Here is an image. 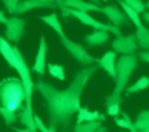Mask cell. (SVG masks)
Listing matches in <instances>:
<instances>
[{
	"instance_id": "8fae6325",
	"label": "cell",
	"mask_w": 149,
	"mask_h": 132,
	"mask_svg": "<svg viewBox=\"0 0 149 132\" xmlns=\"http://www.w3.org/2000/svg\"><path fill=\"white\" fill-rule=\"evenodd\" d=\"M46 38L45 35L40 37V45H38V52H37V57H36V62L34 66H32V71L38 75H45V69H46Z\"/></svg>"
},
{
	"instance_id": "2e32d148",
	"label": "cell",
	"mask_w": 149,
	"mask_h": 132,
	"mask_svg": "<svg viewBox=\"0 0 149 132\" xmlns=\"http://www.w3.org/2000/svg\"><path fill=\"white\" fill-rule=\"evenodd\" d=\"M94 120H100L104 122V115L97 112V111H89L86 108H80V111L77 112V123H83V122H94Z\"/></svg>"
},
{
	"instance_id": "52a82bcc",
	"label": "cell",
	"mask_w": 149,
	"mask_h": 132,
	"mask_svg": "<svg viewBox=\"0 0 149 132\" xmlns=\"http://www.w3.org/2000/svg\"><path fill=\"white\" fill-rule=\"evenodd\" d=\"M6 40L11 43H19L22 40V37L25 34V26H26V22L25 19H20V17H9L6 22Z\"/></svg>"
},
{
	"instance_id": "7c38bea8",
	"label": "cell",
	"mask_w": 149,
	"mask_h": 132,
	"mask_svg": "<svg viewBox=\"0 0 149 132\" xmlns=\"http://www.w3.org/2000/svg\"><path fill=\"white\" fill-rule=\"evenodd\" d=\"M19 117H20V123L23 124L26 129H29L31 132H40L37 129V124H36V115L32 114V109H29L26 104L19 112Z\"/></svg>"
},
{
	"instance_id": "4fadbf2b",
	"label": "cell",
	"mask_w": 149,
	"mask_h": 132,
	"mask_svg": "<svg viewBox=\"0 0 149 132\" xmlns=\"http://www.w3.org/2000/svg\"><path fill=\"white\" fill-rule=\"evenodd\" d=\"M65 5L71 9H79V11H98L102 13V6H98L97 3L86 2V0H65Z\"/></svg>"
},
{
	"instance_id": "3957f363",
	"label": "cell",
	"mask_w": 149,
	"mask_h": 132,
	"mask_svg": "<svg viewBox=\"0 0 149 132\" xmlns=\"http://www.w3.org/2000/svg\"><path fill=\"white\" fill-rule=\"evenodd\" d=\"M26 88L22 79L8 77L0 83V103L3 108L13 112H20L22 108L26 104Z\"/></svg>"
},
{
	"instance_id": "484cf974",
	"label": "cell",
	"mask_w": 149,
	"mask_h": 132,
	"mask_svg": "<svg viewBox=\"0 0 149 132\" xmlns=\"http://www.w3.org/2000/svg\"><path fill=\"white\" fill-rule=\"evenodd\" d=\"M2 2L5 3V6H6L8 13L17 14V8H19V5H20L22 0H2Z\"/></svg>"
},
{
	"instance_id": "74e56055",
	"label": "cell",
	"mask_w": 149,
	"mask_h": 132,
	"mask_svg": "<svg viewBox=\"0 0 149 132\" xmlns=\"http://www.w3.org/2000/svg\"><path fill=\"white\" fill-rule=\"evenodd\" d=\"M140 132H149V129H143V131H140Z\"/></svg>"
},
{
	"instance_id": "ba28073f",
	"label": "cell",
	"mask_w": 149,
	"mask_h": 132,
	"mask_svg": "<svg viewBox=\"0 0 149 132\" xmlns=\"http://www.w3.org/2000/svg\"><path fill=\"white\" fill-rule=\"evenodd\" d=\"M139 48L137 43V37L134 35H118L115 37V40L112 42V49L117 54L126 56V54H134Z\"/></svg>"
},
{
	"instance_id": "f35d334b",
	"label": "cell",
	"mask_w": 149,
	"mask_h": 132,
	"mask_svg": "<svg viewBox=\"0 0 149 132\" xmlns=\"http://www.w3.org/2000/svg\"><path fill=\"white\" fill-rule=\"evenodd\" d=\"M102 2H108V0H102Z\"/></svg>"
},
{
	"instance_id": "8992f818",
	"label": "cell",
	"mask_w": 149,
	"mask_h": 132,
	"mask_svg": "<svg viewBox=\"0 0 149 132\" xmlns=\"http://www.w3.org/2000/svg\"><path fill=\"white\" fill-rule=\"evenodd\" d=\"M71 15L72 17H75L77 20H80L83 25L86 26H92L94 29H103V31H108V32H112V34L115 35H121V32H120V28L118 26H115V25H104L102 23V22H98L95 19H92L88 13H85V11H79V9H71Z\"/></svg>"
},
{
	"instance_id": "f546056e",
	"label": "cell",
	"mask_w": 149,
	"mask_h": 132,
	"mask_svg": "<svg viewBox=\"0 0 149 132\" xmlns=\"http://www.w3.org/2000/svg\"><path fill=\"white\" fill-rule=\"evenodd\" d=\"M57 126L58 124H56V123H49V131L48 132H57Z\"/></svg>"
},
{
	"instance_id": "ac0fdd59",
	"label": "cell",
	"mask_w": 149,
	"mask_h": 132,
	"mask_svg": "<svg viewBox=\"0 0 149 132\" xmlns=\"http://www.w3.org/2000/svg\"><path fill=\"white\" fill-rule=\"evenodd\" d=\"M135 37H137V43L141 49H146L149 51V29L146 26H137L135 31Z\"/></svg>"
},
{
	"instance_id": "d590c367",
	"label": "cell",
	"mask_w": 149,
	"mask_h": 132,
	"mask_svg": "<svg viewBox=\"0 0 149 132\" xmlns=\"http://www.w3.org/2000/svg\"><path fill=\"white\" fill-rule=\"evenodd\" d=\"M91 2H92V3H97V5H98V2H102V0H91Z\"/></svg>"
},
{
	"instance_id": "5bb4252c",
	"label": "cell",
	"mask_w": 149,
	"mask_h": 132,
	"mask_svg": "<svg viewBox=\"0 0 149 132\" xmlns=\"http://www.w3.org/2000/svg\"><path fill=\"white\" fill-rule=\"evenodd\" d=\"M123 101V98H121L120 94H115L112 92L111 95L106 97V100H104V106H106V112L109 115H112V117H117V115L121 112L120 111V104Z\"/></svg>"
},
{
	"instance_id": "9a60e30c",
	"label": "cell",
	"mask_w": 149,
	"mask_h": 132,
	"mask_svg": "<svg viewBox=\"0 0 149 132\" xmlns=\"http://www.w3.org/2000/svg\"><path fill=\"white\" fill-rule=\"evenodd\" d=\"M109 38V32L108 31H103V29H95L91 34H86L85 35V42L91 46H98V45H103L106 43Z\"/></svg>"
},
{
	"instance_id": "cb8c5ba5",
	"label": "cell",
	"mask_w": 149,
	"mask_h": 132,
	"mask_svg": "<svg viewBox=\"0 0 149 132\" xmlns=\"http://www.w3.org/2000/svg\"><path fill=\"white\" fill-rule=\"evenodd\" d=\"M48 72L51 74L54 79H57V80H65V69H63V66H60V65H56V63H49L48 66Z\"/></svg>"
},
{
	"instance_id": "44dd1931",
	"label": "cell",
	"mask_w": 149,
	"mask_h": 132,
	"mask_svg": "<svg viewBox=\"0 0 149 132\" xmlns=\"http://www.w3.org/2000/svg\"><path fill=\"white\" fill-rule=\"evenodd\" d=\"M118 5L121 6V9L126 13V15L129 17L131 22H134L135 26H141V22H140V13H137V11L134 8H131L128 3H125L123 0H118Z\"/></svg>"
},
{
	"instance_id": "4316f807",
	"label": "cell",
	"mask_w": 149,
	"mask_h": 132,
	"mask_svg": "<svg viewBox=\"0 0 149 132\" xmlns=\"http://www.w3.org/2000/svg\"><path fill=\"white\" fill-rule=\"evenodd\" d=\"M135 128L139 131H143V129H149V120H137L135 122Z\"/></svg>"
},
{
	"instance_id": "f1b7e54d",
	"label": "cell",
	"mask_w": 149,
	"mask_h": 132,
	"mask_svg": "<svg viewBox=\"0 0 149 132\" xmlns=\"http://www.w3.org/2000/svg\"><path fill=\"white\" fill-rule=\"evenodd\" d=\"M149 120V109H146V111H141L139 115H137V120Z\"/></svg>"
},
{
	"instance_id": "9c48e42d",
	"label": "cell",
	"mask_w": 149,
	"mask_h": 132,
	"mask_svg": "<svg viewBox=\"0 0 149 132\" xmlns=\"http://www.w3.org/2000/svg\"><path fill=\"white\" fill-rule=\"evenodd\" d=\"M102 14H104L106 17L109 19V22H111V25H115V26H120L128 23L129 17L126 15V13L123 9H120L117 6H114V5H106V6L102 8Z\"/></svg>"
},
{
	"instance_id": "6da1fadb",
	"label": "cell",
	"mask_w": 149,
	"mask_h": 132,
	"mask_svg": "<svg viewBox=\"0 0 149 132\" xmlns=\"http://www.w3.org/2000/svg\"><path fill=\"white\" fill-rule=\"evenodd\" d=\"M98 65L85 66L75 74L74 80L71 81L68 89L60 91L54 88L51 83H46L43 80L36 81V91L40 94L46 101V108L49 112V123L60 124L63 129H68V126L72 122L74 115L80 111V98L88 85L89 79L95 74Z\"/></svg>"
},
{
	"instance_id": "5b68a950",
	"label": "cell",
	"mask_w": 149,
	"mask_h": 132,
	"mask_svg": "<svg viewBox=\"0 0 149 132\" xmlns=\"http://www.w3.org/2000/svg\"><path fill=\"white\" fill-rule=\"evenodd\" d=\"M60 40H62V45L68 49V52H69L71 56H72L80 65H83V66H92L94 63L98 62V58L92 57L91 54H88V51H86V49L81 46V45H79V43H75V42L68 40V38H66V35L60 37Z\"/></svg>"
},
{
	"instance_id": "277c9868",
	"label": "cell",
	"mask_w": 149,
	"mask_h": 132,
	"mask_svg": "<svg viewBox=\"0 0 149 132\" xmlns=\"http://www.w3.org/2000/svg\"><path fill=\"white\" fill-rule=\"evenodd\" d=\"M139 65V57L135 54H126V56H120L117 60V77H115V94H120L126 89L129 83V79L134 69Z\"/></svg>"
},
{
	"instance_id": "d6a6232c",
	"label": "cell",
	"mask_w": 149,
	"mask_h": 132,
	"mask_svg": "<svg viewBox=\"0 0 149 132\" xmlns=\"http://www.w3.org/2000/svg\"><path fill=\"white\" fill-rule=\"evenodd\" d=\"M95 132H108V129L106 128H104V126H100V128H98Z\"/></svg>"
},
{
	"instance_id": "d4e9b609",
	"label": "cell",
	"mask_w": 149,
	"mask_h": 132,
	"mask_svg": "<svg viewBox=\"0 0 149 132\" xmlns=\"http://www.w3.org/2000/svg\"><path fill=\"white\" fill-rule=\"evenodd\" d=\"M125 3H128L131 8H134L137 13H145V9H146V5L141 2V0H123Z\"/></svg>"
},
{
	"instance_id": "1f68e13d",
	"label": "cell",
	"mask_w": 149,
	"mask_h": 132,
	"mask_svg": "<svg viewBox=\"0 0 149 132\" xmlns=\"http://www.w3.org/2000/svg\"><path fill=\"white\" fill-rule=\"evenodd\" d=\"M143 19H145V22L149 25V11H145V13H143Z\"/></svg>"
},
{
	"instance_id": "e0dca14e",
	"label": "cell",
	"mask_w": 149,
	"mask_h": 132,
	"mask_svg": "<svg viewBox=\"0 0 149 132\" xmlns=\"http://www.w3.org/2000/svg\"><path fill=\"white\" fill-rule=\"evenodd\" d=\"M40 20H43L48 26H51V28L56 31L60 37L65 35L63 28H62V25H60V22H58V15H57L56 13H52V14H49V15H42Z\"/></svg>"
},
{
	"instance_id": "d6986e66",
	"label": "cell",
	"mask_w": 149,
	"mask_h": 132,
	"mask_svg": "<svg viewBox=\"0 0 149 132\" xmlns=\"http://www.w3.org/2000/svg\"><path fill=\"white\" fill-rule=\"evenodd\" d=\"M148 88H149V77L143 75L141 79H139L134 85L126 88L125 92H126V95H129V94H134V92H139V91H145V89H148Z\"/></svg>"
},
{
	"instance_id": "8d00e7d4",
	"label": "cell",
	"mask_w": 149,
	"mask_h": 132,
	"mask_svg": "<svg viewBox=\"0 0 149 132\" xmlns=\"http://www.w3.org/2000/svg\"><path fill=\"white\" fill-rule=\"evenodd\" d=\"M145 5H146V9H148V11H149V0H148V2H146V3H145Z\"/></svg>"
},
{
	"instance_id": "4dcf8cb0",
	"label": "cell",
	"mask_w": 149,
	"mask_h": 132,
	"mask_svg": "<svg viewBox=\"0 0 149 132\" xmlns=\"http://www.w3.org/2000/svg\"><path fill=\"white\" fill-rule=\"evenodd\" d=\"M0 20H2V23H3V25H6L8 19H6V15H5V13H0Z\"/></svg>"
},
{
	"instance_id": "7402d4cb",
	"label": "cell",
	"mask_w": 149,
	"mask_h": 132,
	"mask_svg": "<svg viewBox=\"0 0 149 132\" xmlns=\"http://www.w3.org/2000/svg\"><path fill=\"white\" fill-rule=\"evenodd\" d=\"M114 123L117 124V126H120V128H126V129H129L131 132H140L139 129L135 128V123H132V122H131L129 115L126 114V112H121V118L115 117V118H114Z\"/></svg>"
},
{
	"instance_id": "836d02e7",
	"label": "cell",
	"mask_w": 149,
	"mask_h": 132,
	"mask_svg": "<svg viewBox=\"0 0 149 132\" xmlns=\"http://www.w3.org/2000/svg\"><path fill=\"white\" fill-rule=\"evenodd\" d=\"M14 131H15V132H31L29 129H26V128H25V129H19V128H17V129H14Z\"/></svg>"
},
{
	"instance_id": "7a4b0ae2",
	"label": "cell",
	"mask_w": 149,
	"mask_h": 132,
	"mask_svg": "<svg viewBox=\"0 0 149 132\" xmlns=\"http://www.w3.org/2000/svg\"><path fill=\"white\" fill-rule=\"evenodd\" d=\"M0 52H2V56L8 62V65L13 66L19 72V77L22 79V81H23V85L26 88V95H28V98H26V106L29 109H32V92L36 89V83L31 79V69L28 68V63L25 62L23 54L19 51L17 46H11L9 42L5 37L0 38Z\"/></svg>"
},
{
	"instance_id": "ffe728a7",
	"label": "cell",
	"mask_w": 149,
	"mask_h": 132,
	"mask_svg": "<svg viewBox=\"0 0 149 132\" xmlns=\"http://www.w3.org/2000/svg\"><path fill=\"white\" fill-rule=\"evenodd\" d=\"M102 126L100 120H94V122H83L77 123L74 126V132H95Z\"/></svg>"
},
{
	"instance_id": "83f0119b",
	"label": "cell",
	"mask_w": 149,
	"mask_h": 132,
	"mask_svg": "<svg viewBox=\"0 0 149 132\" xmlns=\"http://www.w3.org/2000/svg\"><path fill=\"white\" fill-rule=\"evenodd\" d=\"M139 58H141V62H145L149 65V51H141L139 54Z\"/></svg>"
},
{
	"instance_id": "603a6c76",
	"label": "cell",
	"mask_w": 149,
	"mask_h": 132,
	"mask_svg": "<svg viewBox=\"0 0 149 132\" xmlns=\"http://www.w3.org/2000/svg\"><path fill=\"white\" fill-rule=\"evenodd\" d=\"M0 114H2L5 123H6L8 126H13L15 122H17V120H20V117H19L17 112H13V111H9V109L3 108V106L0 108Z\"/></svg>"
},
{
	"instance_id": "e575fe53",
	"label": "cell",
	"mask_w": 149,
	"mask_h": 132,
	"mask_svg": "<svg viewBox=\"0 0 149 132\" xmlns=\"http://www.w3.org/2000/svg\"><path fill=\"white\" fill-rule=\"evenodd\" d=\"M38 2H48V3H56V0H38Z\"/></svg>"
},
{
	"instance_id": "30bf717a",
	"label": "cell",
	"mask_w": 149,
	"mask_h": 132,
	"mask_svg": "<svg viewBox=\"0 0 149 132\" xmlns=\"http://www.w3.org/2000/svg\"><path fill=\"white\" fill-rule=\"evenodd\" d=\"M115 51H108L104 52V56H102L98 58V66L103 68L106 72L109 74L111 79L115 80V77H117V57H115Z\"/></svg>"
}]
</instances>
